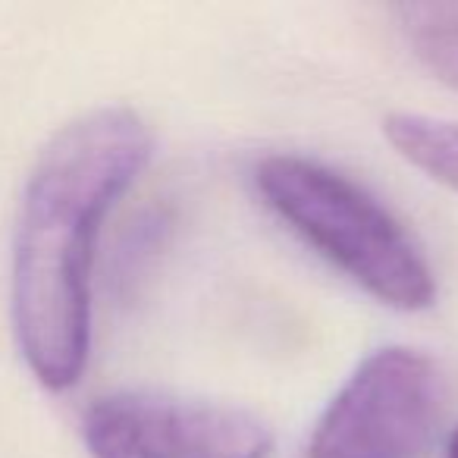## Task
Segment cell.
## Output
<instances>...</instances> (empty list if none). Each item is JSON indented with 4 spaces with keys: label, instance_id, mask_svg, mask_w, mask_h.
<instances>
[{
    "label": "cell",
    "instance_id": "cell-1",
    "mask_svg": "<svg viewBox=\"0 0 458 458\" xmlns=\"http://www.w3.org/2000/svg\"><path fill=\"white\" fill-rule=\"evenodd\" d=\"M154 132L126 104L60 126L26 179L13 233L10 308L20 352L45 389L76 386L91 349V276L104 220L141 176Z\"/></svg>",
    "mask_w": 458,
    "mask_h": 458
},
{
    "label": "cell",
    "instance_id": "cell-2",
    "mask_svg": "<svg viewBox=\"0 0 458 458\" xmlns=\"http://www.w3.org/2000/svg\"><path fill=\"white\" fill-rule=\"evenodd\" d=\"M255 185L283 223L377 301L399 311L433 305L437 280L424 251L355 179L301 154H270Z\"/></svg>",
    "mask_w": 458,
    "mask_h": 458
},
{
    "label": "cell",
    "instance_id": "cell-3",
    "mask_svg": "<svg viewBox=\"0 0 458 458\" xmlns=\"http://www.w3.org/2000/svg\"><path fill=\"white\" fill-rule=\"evenodd\" d=\"M443 405L439 368L418 349H377L318 418L308 458H418Z\"/></svg>",
    "mask_w": 458,
    "mask_h": 458
},
{
    "label": "cell",
    "instance_id": "cell-4",
    "mask_svg": "<svg viewBox=\"0 0 458 458\" xmlns=\"http://www.w3.org/2000/svg\"><path fill=\"white\" fill-rule=\"evenodd\" d=\"M91 458H267L274 433L255 411L223 402L120 389L82 414Z\"/></svg>",
    "mask_w": 458,
    "mask_h": 458
},
{
    "label": "cell",
    "instance_id": "cell-5",
    "mask_svg": "<svg viewBox=\"0 0 458 458\" xmlns=\"http://www.w3.org/2000/svg\"><path fill=\"white\" fill-rule=\"evenodd\" d=\"M383 135L411 166L458 191V120L424 114H389Z\"/></svg>",
    "mask_w": 458,
    "mask_h": 458
},
{
    "label": "cell",
    "instance_id": "cell-6",
    "mask_svg": "<svg viewBox=\"0 0 458 458\" xmlns=\"http://www.w3.org/2000/svg\"><path fill=\"white\" fill-rule=\"evenodd\" d=\"M393 16L411 57L458 91V4H402Z\"/></svg>",
    "mask_w": 458,
    "mask_h": 458
},
{
    "label": "cell",
    "instance_id": "cell-7",
    "mask_svg": "<svg viewBox=\"0 0 458 458\" xmlns=\"http://www.w3.org/2000/svg\"><path fill=\"white\" fill-rule=\"evenodd\" d=\"M445 458H458V424L452 427L449 439H445Z\"/></svg>",
    "mask_w": 458,
    "mask_h": 458
}]
</instances>
